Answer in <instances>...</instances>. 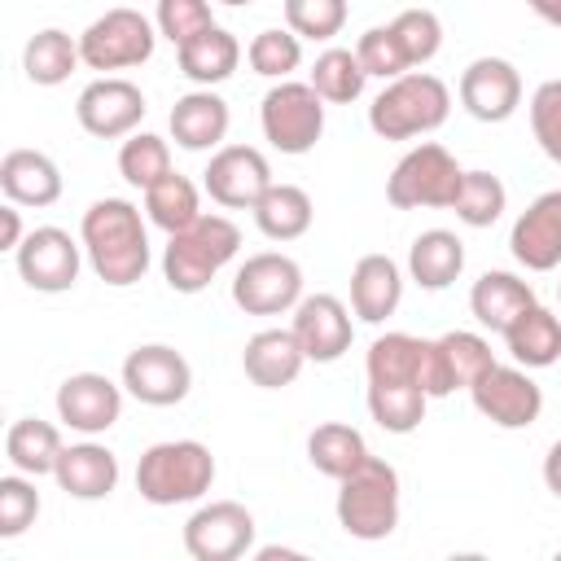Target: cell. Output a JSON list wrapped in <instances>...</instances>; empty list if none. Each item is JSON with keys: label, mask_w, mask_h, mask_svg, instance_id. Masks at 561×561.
I'll list each match as a JSON object with an SVG mask.
<instances>
[{"label": "cell", "mask_w": 561, "mask_h": 561, "mask_svg": "<svg viewBox=\"0 0 561 561\" xmlns=\"http://www.w3.org/2000/svg\"><path fill=\"white\" fill-rule=\"evenodd\" d=\"M219 4H232V9H241V4H250V0H219Z\"/></svg>", "instance_id": "f907efd6"}, {"label": "cell", "mask_w": 561, "mask_h": 561, "mask_svg": "<svg viewBox=\"0 0 561 561\" xmlns=\"http://www.w3.org/2000/svg\"><path fill=\"white\" fill-rule=\"evenodd\" d=\"M83 66V53H79V39H70L61 26H44L26 39L22 48V70L35 88H57L66 83L75 70Z\"/></svg>", "instance_id": "f546056e"}, {"label": "cell", "mask_w": 561, "mask_h": 561, "mask_svg": "<svg viewBox=\"0 0 561 561\" xmlns=\"http://www.w3.org/2000/svg\"><path fill=\"white\" fill-rule=\"evenodd\" d=\"M39 517V491L31 473H4L0 478V539H18Z\"/></svg>", "instance_id": "b9f144b4"}, {"label": "cell", "mask_w": 561, "mask_h": 561, "mask_svg": "<svg viewBox=\"0 0 561 561\" xmlns=\"http://www.w3.org/2000/svg\"><path fill=\"white\" fill-rule=\"evenodd\" d=\"M557 298H561V285H557Z\"/></svg>", "instance_id": "816d5d0a"}, {"label": "cell", "mask_w": 561, "mask_h": 561, "mask_svg": "<svg viewBox=\"0 0 561 561\" xmlns=\"http://www.w3.org/2000/svg\"><path fill=\"white\" fill-rule=\"evenodd\" d=\"M543 482H548V491L561 500V438L548 447V456H543Z\"/></svg>", "instance_id": "c3c4849f"}, {"label": "cell", "mask_w": 561, "mask_h": 561, "mask_svg": "<svg viewBox=\"0 0 561 561\" xmlns=\"http://www.w3.org/2000/svg\"><path fill=\"white\" fill-rule=\"evenodd\" d=\"M18 276L35 289V294H66L79 280L83 267V241H75L66 228H31L26 241L13 250Z\"/></svg>", "instance_id": "7c38bea8"}, {"label": "cell", "mask_w": 561, "mask_h": 561, "mask_svg": "<svg viewBox=\"0 0 561 561\" xmlns=\"http://www.w3.org/2000/svg\"><path fill=\"white\" fill-rule=\"evenodd\" d=\"M337 526L351 539L377 543L399 526V473L381 456H368L337 482Z\"/></svg>", "instance_id": "5b68a950"}, {"label": "cell", "mask_w": 561, "mask_h": 561, "mask_svg": "<svg viewBox=\"0 0 561 561\" xmlns=\"http://www.w3.org/2000/svg\"><path fill=\"white\" fill-rule=\"evenodd\" d=\"M254 548V513L237 500H210L184 522V552L193 561H237Z\"/></svg>", "instance_id": "5bb4252c"}, {"label": "cell", "mask_w": 561, "mask_h": 561, "mask_svg": "<svg viewBox=\"0 0 561 561\" xmlns=\"http://www.w3.org/2000/svg\"><path fill=\"white\" fill-rule=\"evenodd\" d=\"M232 302L245 316H280L294 311L302 302V267L280 254V250H263L250 254L237 276H232Z\"/></svg>", "instance_id": "9c48e42d"}, {"label": "cell", "mask_w": 561, "mask_h": 561, "mask_svg": "<svg viewBox=\"0 0 561 561\" xmlns=\"http://www.w3.org/2000/svg\"><path fill=\"white\" fill-rule=\"evenodd\" d=\"M228 123H232L228 101L210 88H193L171 105V136L180 149H193V153L219 149L228 136Z\"/></svg>", "instance_id": "603a6c76"}, {"label": "cell", "mask_w": 561, "mask_h": 561, "mask_svg": "<svg viewBox=\"0 0 561 561\" xmlns=\"http://www.w3.org/2000/svg\"><path fill=\"white\" fill-rule=\"evenodd\" d=\"M403 302V272L390 254H364L351 267V311L364 324H381Z\"/></svg>", "instance_id": "d4e9b609"}, {"label": "cell", "mask_w": 561, "mask_h": 561, "mask_svg": "<svg viewBox=\"0 0 561 561\" xmlns=\"http://www.w3.org/2000/svg\"><path fill=\"white\" fill-rule=\"evenodd\" d=\"M500 337H504L513 364H522V368H552L561 359V316L539 302L526 307Z\"/></svg>", "instance_id": "4316f807"}, {"label": "cell", "mask_w": 561, "mask_h": 561, "mask_svg": "<svg viewBox=\"0 0 561 561\" xmlns=\"http://www.w3.org/2000/svg\"><path fill=\"white\" fill-rule=\"evenodd\" d=\"M535 18H543L548 26H561V0H526Z\"/></svg>", "instance_id": "681fc988"}, {"label": "cell", "mask_w": 561, "mask_h": 561, "mask_svg": "<svg viewBox=\"0 0 561 561\" xmlns=\"http://www.w3.org/2000/svg\"><path fill=\"white\" fill-rule=\"evenodd\" d=\"M145 92L131 83V79H118V75H101L92 79L79 101H75V118L88 136L96 140H127L140 118H145Z\"/></svg>", "instance_id": "2e32d148"}, {"label": "cell", "mask_w": 561, "mask_h": 561, "mask_svg": "<svg viewBox=\"0 0 561 561\" xmlns=\"http://www.w3.org/2000/svg\"><path fill=\"white\" fill-rule=\"evenodd\" d=\"M245 61L254 75L263 79H289L298 66H302V39L289 31V26H272V31H259L245 48Z\"/></svg>", "instance_id": "ab89813d"}, {"label": "cell", "mask_w": 561, "mask_h": 561, "mask_svg": "<svg viewBox=\"0 0 561 561\" xmlns=\"http://www.w3.org/2000/svg\"><path fill=\"white\" fill-rule=\"evenodd\" d=\"M123 416V386L105 373H70L57 386V421L75 434H105Z\"/></svg>", "instance_id": "ac0fdd59"}, {"label": "cell", "mask_w": 561, "mask_h": 561, "mask_svg": "<svg viewBox=\"0 0 561 561\" xmlns=\"http://www.w3.org/2000/svg\"><path fill=\"white\" fill-rule=\"evenodd\" d=\"M513 259L526 272H552L561 267V188L539 193L508 232Z\"/></svg>", "instance_id": "ffe728a7"}, {"label": "cell", "mask_w": 561, "mask_h": 561, "mask_svg": "<svg viewBox=\"0 0 561 561\" xmlns=\"http://www.w3.org/2000/svg\"><path fill=\"white\" fill-rule=\"evenodd\" d=\"M425 403H430V394L421 386H403V381L373 386L368 381V416L386 434H412L425 421Z\"/></svg>", "instance_id": "8d00e7d4"}, {"label": "cell", "mask_w": 561, "mask_h": 561, "mask_svg": "<svg viewBox=\"0 0 561 561\" xmlns=\"http://www.w3.org/2000/svg\"><path fill=\"white\" fill-rule=\"evenodd\" d=\"M451 114V92L438 75L430 70H408L399 79H390L373 105H368V127L381 140H412L425 131H438Z\"/></svg>", "instance_id": "277c9868"}, {"label": "cell", "mask_w": 561, "mask_h": 561, "mask_svg": "<svg viewBox=\"0 0 561 561\" xmlns=\"http://www.w3.org/2000/svg\"><path fill=\"white\" fill-rule=\"evenodd\" d=\"M495 364V351L482 333L469 329H451L443 337H425V355H421V390L430 399H443L451 390H469L486 368Z\"/></svg>", "instance_id": "30bf717a"}, {"label": "cell", "mask_w": 561, "mask_h": 561, "mask_svg": "<svg viewBox=\"0 0 561 561\" xmlns=\"http://www.w3.org/2000/svg\"><path fill=\"white\" fill-rule=\"evenodd\" d=\"M272 184V167L254 145H219L202 171V188L224 210H254Z\"/></svg>", "instance_id": "9a60e30c"}, {"label": "cell", "mask_w": 561, "mask_h": 561, "mask_svg": "<svg viewBox=\"0 0 561 561\" xmlns=\"http://www.w3.org/2000/svg\"><path fill=\"white\" fill-rule=\"evenodd\" d=\"M123 390L149 408H175L193 390V368L175 346L145 342L123 359Z\"/></svg>", "instance_id": "4fadbf2b"}, {"label": "cell", "mask_w": 561, "mask_h": 561, "mask_svg": "<svg viewBox=\"0 0 561 561\" xmlns=\"http://www.w3.org/2000/svg\"><path fill=\"white\" fill-rule=\"evenodd\" d=\"M79 241H83V254H88L92 272L114 289H127L149 272V259H153L149 254V232H145L140 210L127 197L92 202L83 210Z\"/></svg>", "instance_id": "6da1fadb"}, {"label": "cell", "mask_w": 561, "mask_h": 561, "mask_svg": "<svg viewBox=\"0 0 561 561\" xmlns=\"http://www.w3.org/2000/svg\"><path fill=\"white\" fill-rule=\"evenodd\" d=\"M530 131L539 149L561 167V79H543L530 96Z\"/></svg>", "instance_id": "bcb514c9"}, {"label": "cell", "mask_w": 561, "mask_h": 561, "mask_svg": "<svg viewBox=\"0 0 561 561\" xmlns=\"http://www.w3.org/2000/svg\"><path fill=\"white\" fill-rule=\"evenodd\" d=\"M158 26L140 9H105L83 35L79 53L88 70H131L153 57Z\"/></svg>", "instance_id": "ba28073f"}, {"label": "cell", "mask_w": 561, "mask_h": 561, "mask_svg": "<svg viewBox=\"0 0 561 561\" xmlns=\"http://www.w3.org/2000/svg\"><path fill=\"white\" fill-rule=\"evenodd\" d=\"M469 399L500 430H526L543 412V390L530 377V368H522V364H491L469 386Z\"/></svg>", "instance_id": "8fae6325"}, {"label": "cell", "mask_w": 561, "mask_h": 561, "mask_svg": "<svg viewBox=\"0 0 561 561\" xmlns=\"http://www.w3.org/2000/svg\"><path fill=\"white\" fill-rule=\"evenodd\" d=\"M215 482V456L197 438H167L140 451L136 460V491L140 500L171 508V504H193L210 491Z\"/></svg>", "instance_id": "3957f363"}, {"label": "cell", "mask_w": 561, "mask_h": 561, "mask_svg": "<svg viewBox=\"0 0 561 561\" xmlns=\"http://www.w3.org/2000/svg\"><path fill=\"white\" fill-rule=\"evenodd\" d=\"M302 364H307V355H302L294 329H259V333L245 342V351H241L245 377H250L254 386H263V390H285V386H294L298 373H302Z\"/></svg>", "instance_id": "7402d4cb"}, {"label": "cell", "mask_w": 561, "mask_h": 561, "mask_svg": "<svg viewBox=\"0 0 561 561\" xmlns=\"http://www.w3.org/2000/svg\"><path fill=\"white\" fill-rule=\"evenodd\" d=\"M241 250V228L228 215H202L197 224L167 237L162 276L175 294H202Z\"/></svg>", "instance_id": "7a4b0ae2"}, {"label": "cell", "mask_w": 561, "mask_h": 561, "mask_svg": "<svg viewBox=\"0 0 561 561\" xmlns=\"http://www.w3.org/2000/svg\"><path fill=\"white\" fill-rule=\"evenodd\" d=\"M460 105L478 123H504L522 105V75L504 57H478L460 75Z\"/></svg>", "instance_id": "d6986e66"}, {"label": "cell", "mask_w": 561, "mask_h": 561, "mask_svg": "<svg viewBox=\"0 0 561 561\" xmlns=\"http://www.w3.org/2000/svg\"><path fill=\"white\" fill-rule=\"evenodd\" d=\"M302 355L311 364H333L351 351V337H355V324H351V307L337 298V294H302V302L294 307V320H289Z\"/></svg>", "instance_id": "e0dca14e"}, {"label": "cell", "mask_w": 561, "mask_h": 561, "mask_svg": "<svg viewBox=\"0 0 561 561\" xmlns=\"http://www.w3.org/2000/svg\"><path fill=\"white\" fill-rule=\"evenodd\" d=\"M0 193L18 206H53L61 197V167L39 149H9L0 158Z\"/></svg>", "instance_id": "cb8c5ba5"}, {"label": "cell", "mask_w": 561, "mask_h": 561, "mask_svg": "<svg viewBox=\"0 0 561 561\" xmlns=\"http://www.w3.org/2000/svg\"><path fill=\"white\" fill-rule=\"evenodd\" d=\"M145 215H149V224H158L167 237L180 232V228H188V224H197V219H202L197 184H193L188 175H180V171H167L158 184L145 188Z\"/></svg>", "instance_id": "836d02e7"}, {"label": "cell", "mask_w": 561, "mask_h": 561, "mask_svg": "<svg viewBox=\"0 0 561 561\" xmlns=\"http://www.w3.org/2000/svg\"><path fill=\"white\" fill-rule=\"evenodd\" d=\"M504 206H508V193H504L500 175H491V171H465V180L456 188V202H451V210H456L460 224L491 228L504 215Z\"/></svg>", "instance_id": "74e56055"}, {"label": "cell", "mask_w": 561, "mask_h": 561, "mask_svg": "<svg viewBox=\"0 0 561 561\" xmlns=\"http://www.w3.org/2000/svg\"><path fill=\"white\" fill-rule=\"evenodd\" d=\"M53 478L70 500H105L118 486V456L105 443H92L88 434L83 443L61 447Z\"/></svg>", "instance_id": "44dd1931"}, {"label": "cell", "mask_w": 561, "mask_h": 561, "mask_svg": "<svg viewBox=\"0 0 561 561\" xmlns=\"http://www.w3.org/2000/svg\"><path fill=\"white\" fill-rule=\"evenodd\" d=\"M368 456H373V451H368L364 434H359L355 425H346V421H324V425H316V430L307 434V460H311L324 478H333V482H342V478H346L351 469H359Z\"/></svg>", "instance_id": "1f68e13d"}, {"label": "cell", "mask_w": 561, "mask_h": 561, "mask_svg": "<svg viewBox=\"0 0 561 561\" xmlns=\"http://www.w3.org/2000/svg\"><path fill=\"white\" fill-rule=\"evenodd\" d=\"M421 355H425V337H412V333H381V337L368 346L364 373H368L373 386H390V381L421 386Z\"/></svg>", "instance_id": "e575fe53"}, {"label": "cell", "mask_w": 561, "mask_h": 561, "mask_svg": "<svg viewBox=\"0 0 561 561\" xmlns=\"http://www.w3.org/2000/svg\"><path fill=\"white\" fill-rule=\"evenodd\" d=\"M346 0H285V26L298 39H333L346 26Z\"/></svg>", "instance_id": "7bdbcfd3"}, {"label": "cell", "mask_w": 561, "mask_h": 561, "mask_svg": "<svg viewBox=\"0 0 561 561\" xmlns=\"http://www.w3.org/2000/svg\"><path fill=\"white\" fill-rule=\"evenodd\" d=\"M26 237H22V215H18V202H4L0 206V250H18Z\"/></svg>", "instance_id": "7dc6e473"}, {"label": "cell", "mask_w": 561, "mask_h": 561, "mask_svg": "<svg viewBox=\"0 0 561 561\" xmlns=\"http://www.w3.org/2000/svg\"><path fill=\"white\" fill-rule=\"evenodd\" d=\"M526 307H535V289L513 272H482L469 289V311L491 333H504Z\"/></svg>", "instance_id": "484cf974"}, {"label": "cell", "mask_w": 561, "mask_h": 561, "mask_svg": "<svg viewBox=\"0 0 561 561\" xmlns=\"http://www.w3.org/2000/svg\"><path fill=\"white\" fill-rule=\"evenodd\" d=\"M153 26H158L162 39H171V44L180 48V44H188L193 35H202L206 26H215L210 0H158Z\"/></svg>", "instance_id": "f6af8a7d"}, {"label": "cell", "mask_w": 561, "mask_h": 561, "mask_svg": "<svg viewBox=\"0 0 561 561\" xmlns=\"http://www.w3.org/2000/svg\"><path fill=\"white\" fill-rule=\"evenodd\" d=\"M355 57L368 70V79H386V83L412 70L408 57H403V48H399V35L390 31V22L386 26H368L359 35V44H355Z\"/></svg>", "instance_id": "ee69618b"}, {"label": "cell", "mask_w": 561, "mask_h": 561, "mask_svg": "<svg viewBox=\"0 0 561 561\" xmlns=\"http://www.w3.org/2000/svg\"><path fill=\"white\" fill-rule=\"evenodd\" d=\"M460 180H465V167L443 145L425 140L394 162L386 180V202L394 210H451Z\"/></svg>", "instance_id": "8992f818"}, {"label": "cell", "mask_w": 561, "mask_h": 561, "mask_svg": "<svg viewBox=\"0 0 561 561\" xmlns=\"http://www.w3.org/2000/svg\"><path fill=\"white\" fill-rule=\"evenodd\" d=\"M175 57H180V75H188L197 88H215V83L232 79V70L241 66V44H237L232 31L206 26L202 35H193L188 44H180Z\"/></svg>", "instance_id": "83f0119b"}, {"label": "cell", "mask_w": 561, "mask_h": 561, "mask_svg": "<svg viewBox=\"0 0 561 561\" xmlns=\"http://www.w3.org/2000/svg\"><path fill=\"white\" fill-rule=\"evenodd\" d=\"M460 272H465V241H460L456 232L430 228V232H421V237L412 241V250H408V276H412L421 289L438 294V289H447Z\"/></svg>", "instance_id": "f1b7e54d"}, {"label": "cell", "mask_w": 561, "mask_h": 561, "mask_svg": "<svg viewBox=\"0 0 561 561\" xmlns=\"http://www.w3.org/2000/svg\"><path fill=\"white\" fill-rule=\"evenodd\" d=\"M61 430L53 421H39V416H22L9 425L4 434V456L18 473H31V478H44L57 469V456H61Z\"/></svg>", "instance_id": "4dcf8cb0"}, {"label": "cell", "mask_w": 561, "mask_h": 561, "mask_svg": "<svg viewBox=\"0 0 561 561\" xmlns=\"http://www.w3.org/2000/svg\"><path fill=\"white\" fill-rule=\"evenodd\" d=\"M329 105H351L359 101L364 83H368V70L359 66L355 48H324L311 66V79H307Z\"/></svg>", "instance_id": "d590c367"}, {"label": "cell", "mask_w": 561, "mask_h": 561, "mask_svg": "<svg viewBox=\"0 0 561 561\" xmlns=\"http://www.w3.org/2000/svg\"><path fill=\"white\" fill-rule=\"evenodd\" d=\"M167 171H171V149H167L162 136H153V131H131V136L123 140V149H118V175H123L131 188L145 193V188L158 184Z\"/></svg>", "instance_id": "f35d334b"}, {"label": "cell", "mask_w": 561, "mask_h": 561, "mask_svg": "<svg viewBox=\"0 0 561 561\" xmlns=\"http://www.w3.org/2000/svg\"><path fill=\"white\" fill-rule=\"evenodd\" d=\"M390 31L399 35V48H403L408 66H425V61H434L438 48H443V22H438L434 9H403V13L390 22Z\"/></svg>", "instance_id": "60d3db41"}, {"label": "cell", "mask_w": 561, "mask_h": 561, "mask_svg": "<svg viewBox=\"0 0 561 561\" xmlns=\"http://www.w3.org/2000/svg\"><path fill=\"white\" fill-rule=\"evenodd\" d=\"M311 215L316 206L298 184H272L254 206V224L267 241H298L311 228Z\"/></svg>", "instance_id": "d6a6232c"}, {"label": "cell", "mask_w": 561, "mask_h": 561, "mask_svg": "<svg viewBox=\"0 0 561 561\" xmlns=\"http://www.w3.org/2000/svg\"><path fill=\"white\" fill-rule=\"evenodd\" d=\"M324 96L311 83L298 79H276V88H267L263 105H259V127L263 140L289 158L311 153L316 140L324 136Z\"/></svg>", "instance_id": "52a82bcc"}]
</instances>
